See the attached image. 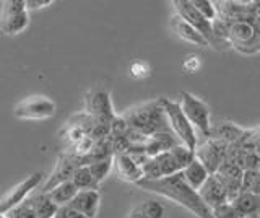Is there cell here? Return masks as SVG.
I'll return each mask as SVG.
<instances>
[{
  "mask_svg": "<svg viewBox=\"0 0 260 218\" xmlns=\"http://www.w3.org/2000/svg\"><path fill=\"white\" fill-rule=\"evenodd\" d=\"M135 185L143 191L158 194L161 197H166L169 200L176 202V204L182 205L197 218H213L211 210L203 204L202 199L199 197V192L193 191L190 185L184 181L182 173H176L173 176H166V177H161V179H154V181L140 179L138 182H135Z\"/></svg>",
  "mask_w": 260,
  "mask_h": 218,
  "instance_id": "cell-1",
  "label": "cell"
},
{
  "mask_svg": "<svg viewBox=\"0 0 260 218\" xmlns=\"http://www.w3.org/2000/svg\"><path fill=\"white\" fill-rule=\"evenodd\" d=\"M122 119L125 120L130 129L142 132L146 137L161 132H171L166 114L158 100L135 104L122 114Z\"/></svg>",
  "mask_w": 260,
  "mask_h": 218,
  "instance_id": "cell-2",
  "label": "cell"
},
{
  "mask_svg": "<svg viewBox=\"0 0 260 218\" xmlns=\"http://www.w3.org/2000/svg\"><path fill=\"white\" fill-rule=\"evenodd\" d=\"M162 111H165L168 124L171 127V132H173L179 140H181L182 145H185L189 150H195L199 142V135L197 131L190 126V122L187 120V117L184 116V112L181 111V106L176 101H171L168 98H159L158 100Z\"/></svg>",
  "mask_w": 260,
  "mask_h": 218,
  "instance_id": "cell-3",
  "label": "cell"
},
{
  "mask_svg": "<svg viewBox=\"0 0 260 218\" xmlns=\"http://www.w3.org/2000/svg\"><path fill=\"white\" fill-rule=\"evenodd\" d=\"M228 46L247 55L257 54L260 49L258 25L246 21L228 23Z\"/></svg>",
  "mask_w": 260,
  "mask_h": 218,
  "instance_id": "cell-4",
  "label": "cell"
},
{
  "mask_svg": "<svg viewBox=\"0 0 260 218\" xmlns=\"http://www.w3.org/2000/svg\"><path fill=\"white\" fill-rule=\"evenodd\" d=\"M181 111L184 116L190 122V126L199 131V134L203 139H210V131H211V122H210V109L207 103H203L200 98L189 91L181 93Z\"/></svg>",
  "mask_w": 260,
  "mask_h": 218,
  "instance_id": "cell-5",
  "label": "cell"
},
{
  "mask_svg": "<svg viewBox=\"0 0 260 218\" xmlns=\"http://www.w3.org/2000/svg\"><path fill=\"white\" fill-rule=\"evenodd\" d=\"M29 23L24 0H7L0 7V29L8 36L20 35Z\"/></svg>",
  "mask_w": 260,
  "mask_h": 218,
  "instance_id": "cell-6",
  "label": "cell"
},
{
  "mask_svg": "<svg viewBox=\"0 0 260 218\" xmlns=\"http://www.w3.org/2000/svg\"><path fill=\"white\" fill-rule=\"evenodd\" d=\"M86 114L94 120V124L109 126L111 120L116 117V111L112 106L111 95L103 88H93L86 93L85 98V111Z\"/></svg>",
  "mask_w": 260,
  "mask_h": 218,
  "instance_id": "cell-7",
  "label": "cell"
},
{
  "mask_svg": "<svg viewBox=\"0 0 260 218\" xmlns=\"http://www.w3.org/2000/svg\"><path fill=\"white\" fill-rule=\"evenodd\" d=\"M55 114V103L49 100L44 95H32L21 100L13 109V116L18 119L41 120L54 117Z\"/></svg>",
  "mask_w": 260,
  "mask_h": 218,
  "instance_id": "cell-8",
  "label": "cell"
},
{
  "mask_svg": "<svg viewBox=\"0 0 260 218\" xmlns=\"http://www.w3.org/2000/svg\"><path fill=\"white\" fill-rule=\"evenodd\" d=\"M216 18L226 23L246 21L258 25V4L257 2H213Z\"/></svg>",
  "mask_w": 260,
  "mask_h": 218,
  "instance_id": "cell-9",
  "label": "cell"
},
{
  "mask_svg": "<svg viewBox=\"0 0 260 218\" xmlns=\"http://www.w3.org/2000/svg\"><path fill=\"white\" fill-rule=\"evenodd\" d=\"M226 148L228 145L216 139H203L202 142H197V147L193 150V157L205 166L210 174H215L218 166L226 158Z\"/></svg>",
  "mask_w": 260,
  "mask_h": 218,
  "instance_id": "cell-10",
  "label": "cell"
},
{
  "mask_svg": "<svg viewBox=\"0 0 260 218\" xmlns=\"http://www.w3.org/2000/svg\"><path fill=\"white\" fill-rule=\"evenodd\" d=\"M173 5L176 9L177 17H181L184 21L189 23V25L197 31L208 44H211V21L205 20L197 10L193 9L190 0H174Z\"/></svg>",
  "mask_w": 260,
  "mask_h": 218,
  "instance_id": "cell-11",
  "label": "cell"
},
{
  "mask_svg": "<svg viewBox=\"0 0 260 218\" xmlns=\"http://www.w3.org/2000/svg\"><path fill=\"white\" fill-rule=\"evenodd\" d=\"M43 176H44L43 173H35L28 176L26 179L21 181L20 184H16L13 189L8 191L5 196L0 199V213L5 215L8 210H12L13 207L21 204V202L28 197V194L38 188L41 179H43Z\"/></svg>",
  "mask_w": 260,
  "mask_h": 218,
  "instance_id": "cell-12",
  "label": "cell"
},
{
  "mask_svg": "<svg viewBox=\"0 0 260 218\" xmlns=\"http://www.w3.org/2000/svg\"><path fill=\"white\" fill-rule=\"evenodd\" d=\"M215 177L223 184V188L228 194V202H231L241 192V179H242V169L238 168L226 158L221 161L215 171Z\"/></svg>",
  "mask_w": 260,
  "mask_h": 218,
  "instance_id": "cell-13",
  "label": "cell"
},
{
  "mask_svg": "<svg viewBox=\"0 0 260 218\" xmlns=\"http://www.w3.org/2000/svg\"><path fill=\"white\" fill-rule=\"evenodd\" d=\"M100 204H101V192L96 189H88V191H78L67 207H70L72 210H75V212L86 218H94L98 215V210H100Z\"/></svg>",
  "mask_w": 260,
  "mask_h": 218,
  "instance_id": "cell-14",
  "label": "cell"
},
{
  "mask_svg": "<svg viewBox=\"0 0 260 218\" xmlns=\"http://www.w3.org/2000/svg\"><path fill=\"white\" fill-rule=\"evenodd\" d=\"M75 168H77V161H75V158H73L72 155H69V153L65 151L63 155H62L59 160H57V166H55V169H54L52 176L49 177L47 182L43 185V189H41L39 192L46 194V192H49L51 189H54L55 185H59V184H62V182L70 181L73 171H75Z\"/></svg>",
  "mask_w": 260,
  "mask_h": 218,
  "instance_id": "cell-15",
  "label": "cell"
},
{
  "mask_svg": "<svg viewBox=\"0 0 260 218\" xmlns=\"http://www.w3.org/2000/svg\"><path fill=\"white\" fill-rule=\"evenodd\" d=\"M197 192H199V197L202 199V202L210 210L228 202V194L223 188V184L215 177V174H210L207 177V181L202 184V188Z\"/></svg>",
  "mask_w": 260,
  "mask_h": 218,
  "instance_id": "cell-16",
  "label": "cell"
},
{
  "mask_svg": "<svg viewBox=\"0 0 260 218\" xmlns=\"http://www.w3.org/2000/svg\"><path fill=\"white\" fill-rule=\"evenodd\" d=\"M181 143V140L173 132H161V134H154L151 135L148 142L145 145V153L146 157L151 158V157H156L159 153H165L168 150H171L176 145Z\"/></svg>",
  "mask_w": 260,
  "mask_h": 218,
  "instance_id": "cell-17",
  "label": "cell"
},
{
  "mask_svg": "<svg viewBox=\"0 0 260 218\" xmlns=\"http://www.w3.org/2000/svg\"><path fill=\"white\" fill-rule=\"evenodd\" d=\"M169 28L173 29V33L184 39V41L190 43V44H195V46H208V43L203 39L197 31H195L189 23L184 21L181 17H177V15H173L169 20Z\"/></svg>",
  "mask_w": 260,
  "mask_h": 218,
  "instance_id": "cell-18",
  "label": "cell"
},
{
  "mask_svg": "<svg viewBox=\"0 0 260 218\" xmlns=\"http://www.w3.org/2000/svg\"><path fill=\"white\" fill-rule=\"evenodd\" d=\"M114 161H116V165H117L119 176L124 181L135 184L140 179H143L142 168L138 166L135 161L127 155V153H119V155H114Z\"/></svg>",
  "mask_w": 260,
  "mask_h": 218,
  "instance_id": "cell-19",
  "label": "cell"
},
{
  "mask_svg": "<svg viewBox=\"0 0 260 218\" xmlns=\"http://www.w3.org/2000/svg\"><path fill=\"white\" fill-rule=\"evenodd\" d=\"M244 131H246V127H241L238 124L224 120V122H218L215 127H211L210 139H216L226 145H231L244 134Z\"/></svg>",
  "mask_w": 260,
  "mask_h": 218,
  "instance_id": "cell-20",
  "label": "cell"
},
{
  "mask_svg": "<svg viewBox=\"0 0 260 218\" xmlns=\"http://www.w3.org/2000/svg\"><path fill=\"white\" fill-rule=\"evenodd\" d=\"M231 205L236 208L241 216H252L258 213V207H260V197L258 194H252V192H239L231 200Z\"/></svg>",
  "mask_w": 260,
  "mask_h": 218,
  "instance_id": "cell-21",
  "label": "cell"
},
{
  "mask_svg": "<svg viewBox=\"0 0 260 218\" xmlns=\"http://www.w3.org/2000/svg\"><path fill=\"white\" fill-rule=\"evenodd\" d=\"M182 177L184 181L190 185L193 191H199L202 188V184L207 181V177L210 176V173L205 169L199 160H192L189 165H187L184 169H182Z\"/></svg>",
  "mask_w": 260,
  "mask_h": 218,
  "instance_id": "cell-22",
  "label": "cell"
},
{
  "mask_svg": "<svg viewBox=\"0 0 260 218\" xmlns=\"http://www.w3.org/2000/svg\"><path fill=\"white\" fill-rule=\"evenodd\" d=\"M77 188L72 184V181H67V182H62L59 185H55L54 189H51L47 194V197L51 199L52 204H55L57 207H65L70 204V200L75 197L77 194Z\"/></svg>",
  "mask_w": 260,
  "mask_h": 218,
  "instance_id": "cell-23",
  "label": "cell"
},
{
  "mask_svg": "<svg viewBox=\"0 0 260 218\" xmlns=\"http://www.w3.org/2000/svg\"><path fill=\"white\" fill-rule=\"evenodd\" d=\"M32 199V207H35V215L36 218H54L57 213V207L55 204H52L51 199L47 197V194H35L31 196Z\"/></svg>",
  "mask_w": 260,
  "mask_h": 218,
  "instance_id": "cell-24",
  "label": "cell"
},
{
  "mask_svg": "<svg viewBox=\"0 0 260 218\" xmlns=\"http://www.w3.org/2000/svg\"><path fill=\"white\" fill-rule=\"evenodd\" d=\"M70 181L77 188V191H88V189L100 191V184H98L91 177L86 166H77L75 171H73V174H72Z\"/></svg>",
  "mask_w": 260,
  "mask_h": 218,
  "instance_id": "cell-25",
  "label": "cell"
},
{
  "mask_svg": "<svg viewBox=\"0 0 260 218\" xmlns=\"http://www.w3.org/2000/svg\"><path fill=\"white\" fill-rule=\"evenodd\" d=\"M112 166H114V157L100 160V161H93V163L86 165L89 174H91V177L98 184H101L106 177L109 176V173L112 171Z\"/></svg>",
  "mask_w": 260,
  "mask_h": 218,
  "instance_id": "cell-26",
  "label": "cell"
},
{
  "mask_svg": "<svg viewBox=\"0 0 260 218\" xmlns=\"http://www.w3.org/2000/svg\"><path fill=\"white\" fill-rule=\"evenodd\" d=\"M137 210L145 218H166V207L158 200H145L137 205Z\"/></svg>",
  "mask_w": 260,
  "mask_h": 218,
  "instance_id": "cell-27",
  "label": "cell"
},
{
  "mask_svg": "<svg viewBox=\"0 0 260 218\" xmlns=\"http://www.w3.org/2000/svg\"><path fill=\"white\" fill-rule=\"evenodd\" d=\"M5 218H36L35 207H32V199H24L21 204L13 207L5 213Z\"/></svg>",
  "mask_w": 260,
  "mask_h": 218,
  "instance_id": "cell-28",
  "label": "cell"
},
{
  "mask_svg": "<svg viewBox=\"0 0 260 218\" xmlns=\"http://www.w3.org/2000/svg\"><path fill=\"white\" fill-rule=\"evenodd\" d=\"M258 185H260V176H258V171H242L241 192L258 194Z\"/></svg>",
  "mask_w": 260,
  "mask_h": 218,
  "instance_id": "cell-29",
  "label": "cell"
},
{
  "mask_svg": "<svg viewBox=\"0 0 260 218\" xmlns=\"http://www.w3.org/2000/svg\"><path fill=\"white\" fill-rule=\"evenodd\" d=\"M190 4L205 20H208V21L216 20V9L211 0H190Z\"/></svg>",
  "mask_w": 260,
  "mask_h": 218,
  "instance_id": "cell-30",
  "label": "cell"
},
{
  "mask_svg": "<svg viewBox=\"0 0 260 218\" xmlns=\"http://www.w3.org/2000/svg\"><path fill=\"white\" fill-rule=\"evenodd\" d=\"M211 215L213 218H241V215L231 205V202H224V204L211 208Z\"/></svg>",
  "mask_w": 260,
  "mask_h": 218,
  "instance_id": "cell-31",
  "label": "cell"
},
{
  "mask_svg": "<svg viewBox=\"0 0 260 218\" xmlns=\"http://www.w3.org/2000/svg\"><path fill=\"white\" fill-rule=\"evenodd\" d=\"M54 218H86L83 215H80L78 212H75V210H72L70 207H59L57 208V213Z\"/></svg>",
  "mask_w": 260,
  "mask_h": 218,
  "instance_id": "cell-32",
  "label": "cell"
},
{
  "mask_svg": "<svg viewBox=\"0 0 260 218\" xmlns=\"http://www.w3.org/2000/svg\"><path fill=\"white\" fill-rule=\"evenodd\" d=\"M52 4V0H26V9H43Z\"/></svg>",
  "mask_w": 260,
  "mask_h": 218,
  "instance_id": "cell-33",
  "label": "cell"
},
{
  "mask_svg": "<svg viewBox=\"0 0 260 218\" xmlns=\"http://www.w3.org/2000/svg\"><path fill=\"white\" fill-rule=\"evenodd\" d=\"M184 67H185V70L193 72L195 69L199 67V57H189V60H185Z\"/></svg>",
  "mask_w": 260,
  "mask_h": 218,
  "instance_id": "cell-34",
  "label": "cell"
},
{
  "mask_svg": "<svg viewBox=\"0 0 260 218\" xmlns=\"http://www.w3.org/2000/svg\"><path fill=\"white\" fill-rule=\"evenodd\" d=\"M127 218H145V216H143V215H142L140 212H138V210H137V207H135V208L132 210V212L128 213V216H127Z\"/></svg>",
  "mask_w": 260,
  "mask_h": 218,
  "instance_id": "cell-35",
  "label": "cell"
},
{
  "mask_svg": "<svg viewBox=\"0 0 260 218\" xmlns=\"http://www.w3.org/2000/svg\"><path fill=\"white\" fill-rule=\"evenodd\" d=\"M241 218H257V215H252V216H241Z\"/></svg>",
  "mask_w": 260,
  "mask_h": 218,
  "instance_id": "cell-36",
  "label": "cell"
},
{
  "mask_svg": "<svg viewBox=\"0 0 260 218\" xmlns=\"http://www.w3.org/2000/svg\"><path fill=\"white\" fill-rule=\"evenodd\" d=\"M4 218H5V215H4Z\"/></svg>",
  "mask_w": 260,
  "mask_h": 218,
  "instance_id": "cell-37",
  "label": "cell"
}]
</instances>
